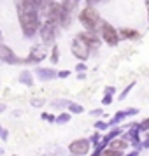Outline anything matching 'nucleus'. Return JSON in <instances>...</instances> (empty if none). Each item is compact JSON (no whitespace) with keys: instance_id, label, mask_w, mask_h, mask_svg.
Instances as JSON below:
<instances>
[{"instance_id":"obj_8","label":"nucleus","mask_w":149,"mask_h":156,"mask_svg":"<svg viewBox=\"0 0 149 156\" xmlns=\"http://www.w3.org/2000/svg\"><path fill=\"white\" fill-rule=\"evenodd\" d=\"M0 58L5 60V62H16L14 53L9 49V48H5V46H0Z\"/></svg>"},{"instance_id":"obj_5","label":"nucleus","mask_w":149,"mask_h":156,"mask_svg":"<svg viewBox=\"0 0 149 156\" xmlns=\"http://www.w3.org/2000/svg\"><path fill=\"white\" fill-rule=\"evenodd\" d=\"M41 35H42L46 44L53 42V41H55V23H51V21L44 23L42 27H41Z\"/></svg>"},{"instance_id":"obj_15","label":"nucleus","mask_w":149,"mask_h":156,"mask_svg":"<svg viewBox=\"0 0 149 156\" xmlns=\"http://www.w3.org/2000/svg\"><path fill=\"white\" fill-rule=\"evenodd\" d=\"M98 2H104V0H88L90 5H95V4H98Z\"/></svg>"},{"instance_id":"obj_10","label":"nucleus","mask_w":149,"mask_h":156,"mask_svg":"<svg viewBox=\"0 0 149 156\" xmlns=\"http://www.w3.org/2000/svg\"><path fill=\"white\" fill-rule=\"evenodd\" d=\"M121 37H123V39H137V37H139V32L130 30V28H123L121 30Z\"/></svg>"},{"instance_id":"obj_17","label":"nucleus","mask_w":149,"mask_h":156,"mask_svg":"<svg viewBox=\"0 0 149 156\" xmlns=\"http://www.w3.org/2000/svg\"><path fill=\"white\" fill-rule=\"evenodd\" d=\"M146 5H147V11H149V0H146Z\"/></svg>"},{"instance_id":"obj_6","label":"nucleus","mask_w":149,"mask_h":156,"mask_svg":"<svg viewBox=\"0 0 149 156\" xmlns=\"http://www.w3.org/2000/svg\"><path fill=\"white\" fill-rule=\"evenodd\" d=\"M69 149L72 151V154H86L90 151V142L86 140V139H81V140L72 142Z\"/></svg>"},{"instance_id":"obj_16","label":"nucleus","mask_w":149,"mask_h":156,"mask_svg":"<svg viewBox=\"0 0 149 156\" xmlns=\"http://www.w3.org/2000/svg\"><path fill=\"white\" fill-rule=\"evenodd\" d=\"M58 119H60V121H67V119H69V116H60Z\"/></svg>"},{"instance_id":"obj_7","label":"nucleus","mask_w":149,"mask_h":156,"mask_svg":"<svg viewBox=\"0 0 149 156\" xmlns=\"http://www.w3.org/2000/svg\"><path fill=\"white\" fill-rule=\"evenodd\" d=\"M79 37H81V39H83L88 46H95V48H97V46L100 44V41L97 39V35H95V32H90V30H88V32H84V34H81Z\"/></svg>"},{"instance_id":"obj_12","label":"nucleus","mask_w":149,"mask_h":156,"mask_svg":"<svg viewBox=\"0 0 149 156\" xmlns=\"http://www.w3.org/2000/svg\"><path fill=\"white\" fill-rule=\"evenodd\" d=\"M102 156H119V151L114 149V147H111V149H105V151L102 153Z\"/></svg>"},{"instance_id":"obj_14","label":"nucleus","mask_w":149,"mask_h":156,"mask_svg":"<svg viewBox=\"0 0 149 156\" xmlns=\"http://www.w3.org/2000/svg\"><path fill=\"white\" fill-rule=\"evenodd\" d=\"M83 109H81V105H72V112H81Z\"/></svg>"},{"instance_id":"obj_1","label":"nucleus","mask_w":149,"mask_h":156,"mask_svg":"<svg viewBox=\"0 0 149 156\" xmlns=\"http://www.w3.org/2000/svg\"><path fill=\"white\" fill-rule=\"evenodd\" d=\"M20 23H21V28L27 35H34L37 32V28L41 27L39 23V12L35 7H30V5H21L20 4Z\"/></svg>"},{"instance_id":"obj_3","label":"nucleus","mask_w":149,"mask_h":156,"mask_svg":"<svg viewBox=\"0 0 149 156\" xmlns=\"http://www.w3.org/2000/svg\"><path fill=\"white\" fill-rule=\"evenodd\" d=\"M72 53L77 58H81V60H86L88 58V53H90V46L77 35L74 39V42H72Z\"/></svg>"},{"instance_id":"obj_4","label":"nucleus","mask_w":149,"mask_h":156,"mask_svg":"<svg viewBox=\"0 0 149 156\" xmlns=\"http://www.w3.org/2000/svg\"><path fill=\"white\" fill-rule=\"evenodd\" d=\"M102 37H104V41H105L109 46H116L118 41H119L118 32H116L114 27L112 25H109V23H102Z\"/></svg>"},{"instance_id":"obj_13","label":"nucleus","mask_w":149,"mask_h":156,"mask_svg":"<svg viewBox=\"0 0 149 156\" xmlns=\"http://www.w3.org/2000/svg\"><path fill=\"white\" fill-rule=\"evenodd\" d=\"M112 147L114 149H125V147H126V142H125V140H114L112 142Z\"/></svg>"},{"instance_id":"obj_11","label":"nucleus","mask_w":149,"mask_h":156,"mask_svg":"<svg viewBox=\"0 0 149 156\" xmlns=\"http://www.w3.org/2000/svg\"><path fill=\"white\" fill-rule=\"evenodd\" d=\"M20 4L21 5H30V7H35V9L42 7V0H21Z\"/></svg>"},{"instance_id":"obj_2","label":"nucleus","mask_w":149,"mask_h":156,"mask_svg":"<svg viewBox=\"0 0 149 156\" xmlns=\"http://www.w3.org/2000/svg\"><path fill=\"white\" fill-rule=\"evenodd\" d=\"M79 21L86 27V30L95 32V28L98 27V23H100V16H98V12H97L95 9L86 7V9H83V11L79 12Z\"/></svg>"},{"instance_id":"obj_9","label":"nucleus","mask_w":149,"mask_h":156,"mask_svg":"<svg viewBox=\"0 0 149 156\" xmlns=\"http://www.w3.org/2000/svg\"><path fill=\"white\" fill-rule=\"evenodd\" d=\"M77 4H79V0H63V2H62V9H63L65 12L70 14L72 11H76Z\"/></svg>"}]
</instances>
